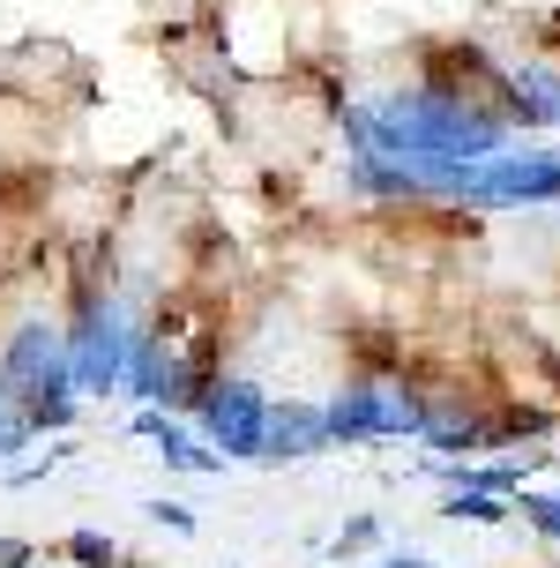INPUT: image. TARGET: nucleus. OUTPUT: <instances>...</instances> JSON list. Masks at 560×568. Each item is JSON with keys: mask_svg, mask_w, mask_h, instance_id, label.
Here are the masks:
<instances>
[{"mask_svg": "<svg viewBox=\"0 0 560 568\" xmlns=\"http://www.w3.org/2000/svg\"><path fill=\"white\" fill-rule=\"evenodd\" d=\"M68 561L75 568H120V554H112V539H98V531H75V539H68Z\"/></svg>", "mask_w": 560, "mask_h": 568, "instance_id": "20e7f679", "label": "nucleus"}, {"mask_svg": "<svg viewBox=\"0 0 560 568\" xmlns=\"http://www.w3.org/2000/svg\"><path fill=\"white\" fill-rule=\"evenodd\" d=\"M374 531H381V524H374V516H352V524H344V539H336L329 554H359V546L374 539Z\"/></svg>", "mask_w": 560, "mask_h": 568, "instance_id": "39448f33", "label": "nucleus"}, {"mask_svg": "<svg viewBox=\"0 0 560 568\" xmlns=\"http://www.w3.org/2000/svg\"><path fill=\"white\" fill-rule=\"evenodd\" d=\"M516 516H523L531 539L560 546V486H523V494H516Z\"/></svg>", "mask_w": 560, "mask_h": 568, "instance_id": "7ed1b4c3", "label": "nucleus"}, {"mask_svg": "<svg viewBox=\"0 0 560 568\" xmlns=\"http://www.w3.org/2000/svg\"><path fill=\"white\" fill-rule=\"evenodd\" d=\"M434 195H456L471 210H538L560 202V150H493L478 165H448Z\"/></svg>", "mask_w": 560, "mask_h": 568, "instance_id": "f257e3e1", "label": "nucleus"}, {"mask_svg": "<svg viewBox=\"0 0 560 568\" xmlns=\"http://www.w3.org/2000/svg\"><path fill=\"white\" fill-rule=\"evenodd\" d=\"M441 516H448V524H508V516H516V501H508V494L456 486V494H441Z\"/></svg>", "mask_w": 560, "mask_h": 568, "instance_id": "f03ea898", "label": "nucleus"}]
</instances>
